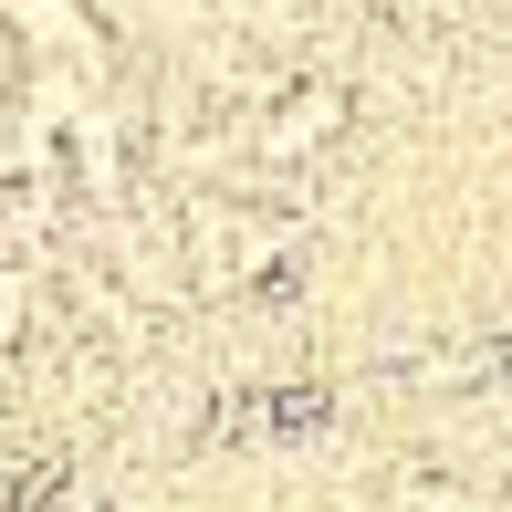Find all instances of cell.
I'll use <instances>...</instances> for the list:
<instances>
[{"mask_svg": "<svg viewBox=\"0 0 512 512\" xmlns=\"http://www.w3.org/2000/svg\"><path fill=\"white\" fill-rule=\"evenodd\" d=\"M335 126H345V95H335V84H304V95L262 126V157H304V147H324Z\"/></svg>", "mask_w": 512, "mask_h": 512, "instance_id": "cell-1", "label": "cell"}]
</instances>
